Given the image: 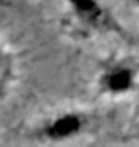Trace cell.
Listing matches in <instances>:
<instances>
[{
	"instance_id": "cell-1",
	"label": "cell",
	"mask_w": 139,
	"mask_h": 147,
	"mask_svg": "<svg viewBox=\"0 0 139 147\" xmlns=\"http://www.w3.org/2000/svg\"><path fill=\"white\" fill-rule=\"evenodd\" d=\"M84 128V117L78 113H63L52 119L44 128L46 138L61 142V140H69L73 136H78Z\"/></svg>"
},
{
	"instance_id": "cell-2",
	"label": "cell",
	"mask_w": 139,
	"mask_h": 147,
	"mask_svg": "<svg viewBox=\"0 0 139 147\" xmlns=\"http://www.w3.org/2000/svg\"><path fill=\"white\" fill-rule=\"evenodd\" d=\"M135 69L130 65H114L103 73L101 76V86L105 92L112 96L128 94L135 86Z\"/></svg>"
},
{
	"instance_id": "cell-3",
	"label": "cell",
	"mask_w": 139,
	"mask_h": 147,
	"mask_svg": "<svg viewBox=\"0 0 139 147\" xmlns=\"http://www.w3.org/2000/svg\"><path fill=\"white\" fill-rule=\"evenodd\" d=\"M69 6L75 16L88 25L95 27L105 19V8L99 0H69Z\"/></svg>"
}]
</instances>
